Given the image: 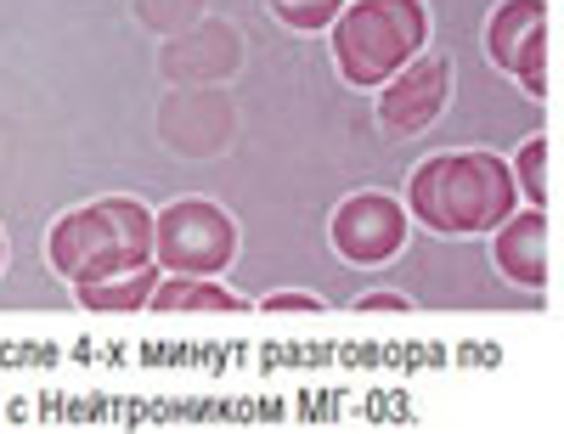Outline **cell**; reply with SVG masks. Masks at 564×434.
Wrapping results in <instances>:
<instances>
[{"mask_svg": "<svg viewBox=\"0 0 564 434\" xmlns=\"http://www.w3.org/2000/svg\"><path fill=\"white\" fill-rule=\"evenodd\" d=\"M520 209V186L497 153H435L406 181V220L441 237L497 231Z\"/></svg>", "mask_w": 564, "mask_h": 434, "instance_id": "cell-1", "label": "cell"}, {"mask_svg": "<svg viewBox=\"0 0 564 434\" xmlns=\"http://www.w3.org/2000/svg\"><path fill=\"white\" fill-rule=\"evenodd\" d=\"M45 260L68 282H97L124 265L153 260V209L135 198H97L68 209L52 237H45Z\"/></svg>", "mask_w": 564, "mask_h": 434, "instance_id": "cell-2", "label": "cell"}, {"mask_svg": "<svg viewBox=\"0 0 564 434\" xmlns=\"http://www.w3.org/2000/svg\"><path fill=\"white\" fill-rule=\"evenodd\" d=\"M423 45H430L423 0H345V12L334 18V63L356 90H379Z\"/></svg>", "mask_w": 564, "mask_h": 434, "instance_id": "cell-3", "label": "cell"}, {"mask_svg": "<svg viewBox=\"0 0 564 434\" xmlns=\"http://www.w3.org/2000/svg\"><path fill=\"white\" fill-rule=\"evenodd\" d=\"M153 260L164 276H220L238 260V220L209 198H175L153 215Z\"/></svg>", "mask_w": 564, "mask_h": 434, "instance_id": "cell-4", "label": "cell"}, {"mask_svg": "<svg viewBox=\"0 0 564 434\" xmlns=\"http://www.w3.org/2000/svg\"><path fill=\"white\" fill-rule=\"evenodd\" d=\"M327 237H334L339 260H350L361 271L390 265L406 249V204L390 198V192H356V198H345L334 209Z\"/></svg>", "mask_w": 564, "mask_h": 434, "instance_id": "cell-5", "label": "cell"}, {"mask_svg": "<svg viewBox=\"0 0 564 434\" xmlns=\"http://www.w3.org/2000/svg\"><path fill=\"white\" fill-rule=\"evenodd\" d=\"M446 96H452V63L435 52H417L401 74L379 85V130L395 141L423 135L446 113Z\"/></svg>", "mask_w": 564, "mask_h": 434, "instance_id": "cell-6", "label": "cell"}, {"mask_svg": "<svg viewBox=\"0 0 564 434\" xmlns=\"http://www.w3.org/2000/svg\"><path fill=\"white\" fill-rule=\"evenodd\" d=\"M486 57L525 85V96H547V7L542 0H502L486 23Z\"/></svg>", "mask_w": 564, "mask_h": 434, "instance_id": "cell-7", "label": "cell"}, {"mask_svg": "<svg viewBox=\"0 0 564 434\" xmlns=\"http://www.w3.org/2000/svg\"><path fill=\"white\" fill-rule=\"evenodd\" d=\"M491 260L508 282L542 287L547 282V209H513L491 231Z\"/></svg>", "mask_w": 564, "mask_h": 434, "instance_id": "cell-8", "label": "cell"}, {"mask_svg": "<svg viewBox=\"0 0 564 434\" xmlns=\"http://www.w3.org/2000/svg\"><path fill=\"white\" fill-rule=\"evenodd\" d=\"M159 276H164L159 260L124 265V271H108V276H97V282H74V300H79L85 311H148Z\"/></svg>", "mask_w": 564, "mask_h": 434, "instance_id": "cell-9", "label": "cell"}, {"mask_svg": "<svg viewBox=\"0 0 564 434\" xmlns=\"http://www.w3.org/2000/svg\"><path fill=\"white\" fill-rule=\"evenodd\" d=\"M148 311H164V316H209V311H249V300H238L215 276H159Z\"/></svg>", "mask_w": 564, "mask_h": 434, "instance_id": "cell-10", "label": "cell"}, {"mask_svg": "<svg viewBox=\"0 0 564 434\" xmlns=\"http://www.w3.org/2000/svg\"><path fill=\"white\" fill-rule=\"evenodd\" d=\"M508 175H513V186H520V198H525L531 209H547V141H542V135L525 141L520 159L508 164Z\"/></svg>", "mask_w": 564, "mask_h": 434, "instance_id": "cell-11", "label": "cell"}, {"mask_svg": "<svg viewBox=\"0 0 564 434\" xmlns=\"http://www.w3.org/2000/svg\"><path fill=\"white\" fill-rule=\"evenodd\" d=\"M345 12V0H276V18L300 29V34H316V29H334V18Z\"/></svg>", "mask_w": 564, "mask_h": 434, "instance_id": "cell-12", "label": "cell"}, {"mask_svg": "<svg viewBox=\"0 0 564 434\" xmlns=\"http://www.w3.org/2000/svg\"><path fill=\"white\" fill-rule=\"evenodd\" d=\"M260 311H265V316H271V311H276V316H294V311L316 316V311H322V300H316V294H265V300H260Z\"/></svg>", "mask_w": 564, "mask_h": 434, "instance_id": "cell-13", "label": "cell"}, {"mask_svg": "<svg viewBox=\"0 0 564 434\" xmlns=\"http://www.w3.org/2000/svg\"><path fill=\"white\" fill-rule=\"evenodd\" d=\"M356 311H412V300L406 294H361Z\"/></svg>", "mask_w": 564, "mask_h": 434, "instance_id": "cell-14", "label": "cell"}, {"mask_svg": "<svg viewBox=\"0 0 564 434\" xmlns=\"http://www.w3.org/2000/svg\"><path fill=\"white\" fill-rule=\"evenodd\" d=\"M0 265H7V231H0Z\"/></svg>", "mask_w": 564, "mask_h": 434, "instance_id": "cell-15", "label": "cell"}]
</instances>
